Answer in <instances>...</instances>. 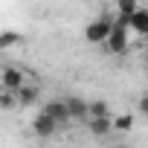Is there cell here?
Masks as SVG:
<instances>
[{
    "instance_id": "cell-1",
    "label": "cell",
    "mask_w": 148,
    "mask_h": 148,
    "mask_svg": "<svg viewBox=\"0 0 148 148\" xmlns=\"http://www.w3.org/2000/svg\"><path fill=\"white\" fill-rule=\"evenodd\" d=\"M110 29H113V15H99L84 26V41L87 44H105Z\"/></svg>"
},
{
    "instance_id": "cell-2",
    "label": "cell",
    "mask_w": 148,
    "mask_h": 148,
    "mask_svg": "<svg viewBox=\"0 0 148 148\" xmlns=\"http://www.w3.org/2000/svg\"><path fill=\"white\" fill-rule=\"evenodd\" d=\"M102 47H105L110 55H125L128 47H131V32H128V26H122V23L113 21V29H110V35H108V41H105Z\"/></svg>"
},
{
    "instance_id": "cell-3",
    "label": "cell",
    "mask_w": 148,
    "mask_h": 148,
    "mask_svg": "<svg viewBox=\"0 0 148 148\" xmlns=\"http://www.w3.org/2000/svg\"><path fill=\"white\" fill-rule=\"evenodd\" d=\"M23 84H26V76H23V70L18 64H3L0 67V87L6 93H18Z\"/></svg>"
},
{
    "instance_id": "cell-4",
    "label": "cell",
    "mask_w": 148,
    "mask_h": 148,
    "mask_svg": "<svg viewBox=\"0 0 148 148\" xmlns=\"http://www.w3.org/2000/svg\"><path fill=\"white\" fill-rule=\"evenodd\" d=\"M32 134H35L38 139H49V136H55V134H58V125H55L47 113H41V110H38V113L32 116Z\"/></svg>"
},
{
    "instance_id": "cell-5",
    "label": "cell",
    "mask_w": 148,
    "mask_h": 148,
    "mask_svg": "<svg viewBox=\"0 0 148 148\" xmlns=\"http://www.w3.org/2000/svg\"><path fill=\"white\" fill-rule=\"evenodd\" d=\"M41 113H47V116H49L58 128L70 122V113H67V108H64V99H49V102H44Z\"/></svg>"
},
{
    "instance_id": "cell-6",
    "label": "cell",
    "mask_w": 148,
    "mask_h": 148,
    "mask_svg": "<svg viewBox=\"0 0 148 148\" xmlns=\"http://www.w3.org/2000/svg\"><path fill=\"white\" fill-rule=\"evenodd\" d=\"M64 108L70 113V122H87V102L82 96H64Z\"/></svg>"
},
{
    "instance_id": "cell-7",
    "label": "cell",
    "mask_w": 148,
    "mask_h": 148,
    "mask_svg": "<svg viewBox=\"0 0 148 148\" xmlns=\"http://www.w3.org/2000/svg\"><path fill=\"white\" fill-rule=\"evenodd\" d=\"M128 32L139 35V38H148V6H139L131 18H128Z\"/></svg>"
},
{
    "instance_id": "cell-8",
    "label": "cell",
    "mask_w": 148,
    "mask_h": 148,
    "mask_svg": "<svg viewBox=\"0 0 148 148\" xmlns=\"http://www.w3.org/2000/svg\"><path fill=\"white\" fill-rule=\"evenodd\" d=\"M15 99H18V108H32V105L41 102V87L38 84H23L15 93Z\"/></svg>"
},
{
    "instance_id": "cell-9",
    "label": "cell",
    "mask_w": 148,
    "mask_h": 148,
    "mask_svg": "<svg viewBox=\"0 0 148 148\" xmlns=\"http://www.w3.org/2000/svg\"><path fill=\"white\" fill-rule=\"evenodd\" d=\"M110 119H113V116H105V119H87L84 125H87V131H90L96 139H105V136H110V131H113Z\"/></svg>"
},
{
    "instance_id": "cell-10",
    "label": "cell",
    "mask_w": 148,
    "mask_h": 148,
    "mask_svg": "<svg viewBox=\"0 0 148 148\" xmlns=\"http://www.w3.org/2000/svg\"><path fill=\"white\" fill-rule=\"evenodd\" d=\"M136 9H139L136 0H119V3H116V15H113V21L122 23V26H128V18H131Z\"/></svg>"
},
{
    "instance_id": "cell-11",
    "label": "cell",
    "mask_w": 148,
    "mask_h": 148,
    "mask_svg": "<svg viewBox=\"0 0 148 148\" xmlns=\"http://www.w3.org/2000/svg\"><path fill=\"white\" fill-rule=\"evenodd\" d=\"M105 116H113V113H110V105H108L105 99L87 102V119H105Z\"/></svg>"
},
{
    "instance_id": "cell-12",
    "label": "cell",
    "mask_w": 148,
    "mask_h": 148,
    "mask_svg": "<svg viewBox=\"0 0 148 148\" xmlns=\"http://www.w3.org/2000/svg\"><path fill=\"white\" fill-rule=\"evenodd\" d=\"M134 122H136V116H134V113H119V116H113V119H110L113 131H119V134H131V131H134Z\"/></svg>"
},
{
    "instance_id": "cell-13",
    "label": "cell",
    "mask_w": 148,
    "mask_h": 148,
    "mask_svg": "<svg viewBox=\"0 0 148 148\" xmlns=\"http://www.w3.org/2000/svg\"><path fill=\"white\" fill-rule=\"evenodd\" d=\"M18 44H23V35L21 32H15V29L0 32V49H9V47H18Z\"/></svg>"
},
{
    "instance_id": "cell-14",
    "label": "cell",
    "mask_w": 148,
    "mask_h": 148,
    "mask_svg": "<svg viewBox=\"0 0 148 148\" xmlns=\"http://www.w3.org/2000/svg\"><path fill=\"white\" fill-rule=\"evenodd\" d=\"M18 108V99H15V93H0V110H15Z\"/></svg>"
},
{
    "instance_id": "cell-15",
    "label": "cell",
    "mask_w": 148,
    "mask_h": 148,
    "mask_svg": "<svg viewBox=\"0 0 148 148\" xmlns=\"http://www.w3.org/2000/svg\"><path fill=\"white\" fill-rule=\"evenodd\" d=\"M136 108H139V113H142V116H148V90H145V93L139 96V102H136Z\"/></svg>"
},
{
    "instance_id": "cell-16",
    "label": "cell",
    "mask_w": 148,
    "mask_h": 148,
    "mask_svg": "<svg viewBox=\"0 0 148 148\" xmlns=\"http://www.w3.org/2000/svg\"><path fill=\"white\" fill-rule=\"evenodd\" d=\"M142 64H145V70H148V47H145V52H142Z\"/></svg>"
},
{
    "instance_id": "cell-17",
    "label": "cell",
    "mask_w": 148,
    "mask_h": 148,
    "mask_svg": "<svg viewBox=\"0 0 148 148\" xmlns=\"http://www.w3.org/2000/svg\"><path fill=\"white\" fill-rule=\"evenodd\" d=\"M113 148H128V145H113Z\"/></svg>"
}]
</instances>
